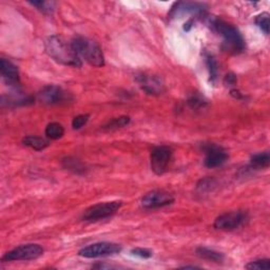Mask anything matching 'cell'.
Returning a JSON list of instances; mask_svg holds the SVG:
<instances>
[{
    "label": "cell",
    "mask_w": 270,
    "mask_h": 270,
    "mask_svg": "<svg viewBox=\"0 0 270 270\" xmlns=\"http://www.w3.org/2000/svg\"><path fill=\"white\" fill-rule=\"evenodd\" d=\"M174 202V197L163 190H154L141 198V206L145 209H157L169 206Z\"/></svg>",
    "instance_id": "7c38bea8"
},
{
    "label": "cell",
    "mask_w": 270,
    "mask_h": 270,
    "mask_svg": "<svg viewBox=\"0 0 270 270\" xmlns=\"http://www.w3.org/2000/svg\"><path fill=\"white\" fill-rule=\"evenodd\" d=\"M121 251H122L121 245L110 242H100L87 246V247L79 250L78 255L83 258L94 259L114 256L117 255V253H120Z\"/></svg>",
    "instance_id": "8992f818"
},
{
    "label": "cell",
    "mask_w": 270,
    "mask_h": 270,
    "mask_svg": "<svg viewBox=\"0 0 270 270\" xmlns=\"http://www.w3.org/2000/svg\"><path fill=\"white\" fill-rule=\"evenodd\" d=\"M248 221V214L244 211L226 212L214 222V228L219 230H234L242 227Z\"/></svg>",
    "instance_id": "9c48e42d"
},
{
    "label": "cell",
    "mask_w": 270,
    "mask_h": 270,
    "mask_svg": "<svg viewBox=\"0 0 270 270\" xmlns=\"http://www.w3.org/2000/svg\"><path fill=\"white\" fill-rule=\"evenodd\" d=\"M34 102V98L32 96H28V95H23L21 92H13L12 94H9L7 96L3 95L1 97V104L2 106L7 107H18V106H28Z\"/></svg>",
    "instance_id": "9a60e30c"
},
{
    "label": "cell",
    "mask_w": 270,
    "mask_h": 270,
    "mask_svg": "<svg viewBox=\"0 0 270 270\" xmlns=\"http://www.w3.org/2000/svg\"><path fill=\"white\" fill-rule=\"evenodd\" d=\"M206 158H205V166L207 168H217L224 165L228 160V154L226 151L217 145L210 144L205 147Z\"/></svg>",
    "instance_id": "4fadbf2b"
},
{
    "label": "cell",
    "mask_w": 270,
    "mask_h": 270,
    "mask_svg": "<svg viewBox=\"0 0 270 270\" xmlns=\"http://www.w3.org/2000/svg\"><path fill=\"white\" fill-rule=\"evenodd\" d=\"M22 142L25 146H28L32 149H34L36 151H42L45 149L46 147H49L50 141L44 138V137H39V136H34V135H30V136H26L22 139Z\"/></svg>",
    "instance_id": "e0dca14e"
},
{
    "label": "cell",
    "mask_w": 270,
    "mask_h": 270,
    "mask_svg": "<svg viewBox=\"0 0 270 270\" xmlns=\"http://www.w3.org/2000/svg\"><path fill=\"white\" fill-rule=\"evenodd\" d=\"M230 93H231V95H232V96H234L235 98H239V99H241L243 96H242V94H241V92L239 91V90H235V89H233V90H231V92H230Z\"/></svg>",
    "instance_id": "4dcf8cb0"
},
{
    "label": "cell",
    "mask_w": 270,
    "mask_h": 270,
    "mask_svg": "<svg viewBox=\"0 0 270 270\" xmlns=\"http://www.w3.org/2000/svg\"><path fill=\"white\" fill-rule=\"evenodd\" d=\"M122 207V202L114 201V202H106L91 206L90 208L87 209L84 214L83 219L88 222L100 221L107 218L112 217L120 208Z\"/></svg>",
    "instance_id": "277c9868"
},
{
    "label": "cell",
    "mask_w": 270,
    "mask_h": 270,
    "mask_svg": "<svg viewBox=\"0 0 270 270\" xmlns=\"http://www.w3.org/2000/svg\"><path fill=\"white\" fill-rule=\"evenodd\" d=\"M131 253L133 256H136L142 259H149L152 257V251L146 248H134L131 250Z\"/></svg>",
    "instance_id": "f1b7e54d"
},
{
    "label": "cell",
    "mask_w": 270,
    "mask_h": 270,
    "mask_svg": "<svg viewBox=\"0 0 270 270\" xmlns=\"http://www.w3.org/2000/svg\"><path fill=\"white\" fill-rule=\"evenodd\" d=\"M45 49L46 54L60 65L74 68H79L83 65L82 58L78 56L72 44L68 43L59 35L47 37L45 43Z\"/></svg>",
    "instance_id": "6da1fadb"
},
{
    "label": "cell",
    "mask_w": 270,
    "mask_h": 270,
    "mask_svg": "<svg viewBox=\"0 0 270 270\" xmlns=\"http://www.w3.org/2000/svg\"><path fill=\"white\" fill-rule=\"evenodd\" d=\"M247 269H269L270 264H269V260L263 259V260H257L250 262L249 264L245 266Z\"/></svg>",
    "instance_id": "4316f807"
},
{
    "label": "cell",
    "mask_w": 270,
    "mask_h": 270,
    "mask_svg": "<svg viewBox=\"0 0 270 270\" xmlns=\"http://www.w3.org/2000/svg\"><path fill=\"white\" fill-rule=\"evenodd\" d=\"M207 12V5L200 2H177L171 7L170 18H181L184 16H204Z\"/></svg>",
    "instance_id": "30bf717a"
},
{
    "label": "cell",
    "mask_w": 270,
    "mask_h": 270,
    "mask_svg": "<svg viewBox=\"0 0 270 270\" xmlns=\"http://www.w3.org/2000/svg\"><path fill=\"white\" fill-rule=\"evenodd\" d=\"M65 134V129L58 123H51L46 126L45 135L49 139H59Z\"/></svg>",
    "instance_id": "ffe728a7"
},
{
    "label": "cell",
    "mask_w": 270,
    "mask_h": 270,
    "mask_svg": "<svg viewBox=\"0 0 270 270\" xmlns=\"http://www.w3.org/2000/svg\"><path fill=\"white\" fill-rule=\"evenodd\" d=\"M89 117H90V115H88V114H82V115H78V116L74 117V118H73V121H72V127H73V129H74V130L82 129L83 127H84L87 123H88Z\"/></svg>",
    "instance_id": "83f0119b"
},
{
    "label": "cell",
    "mask_w": 270,
    "mask_h": 270,
    "mask_svg": "<svg viewBox=\"0 0 270 270\" xmlns=\"http://www.w3.org/2000/svg\"><path fill=\"white\" fill-rule=\"evenodd\" d=\"M236 76L234 74H227L225 79H224V84L226 86H234L236 84Z\"/></svg>",
    "instance_id": "f546056e"
},
{
    "label": "cell",
    "mask_w": 270,
    "mask_h": 270,
    "mask_svg": "<svg viewBox=\"0 0 270 270\" xmlns=\"http://www.w3.org/2000/svg\"><path fill=\"white\" fill-rule=\"evenodd\" d=\"M130 123L129 116H120L113 118L112 121H110L106 126H104L105 130H116L118 128H123V127L127 126Z\"/></svg>",
    "instance_id": "44dd1931"
},
{
    "label": "cell",
    "mask_w": 270,
    "mask_h": 270,
    "mask_svg": "<svg viewBox=\"0 0 270 270\" xmlns=\"http://www.w3.org/2000/svg\"><path fill=\"white\" fill-rule=\"evenodd\" d=\"M188 105L191 109L198 110L207 106V100L200 94H192L188 99Z\"/></svg>",
    "instance_id": "7402d4cb"
},
{
    "label": "cell",
    "mask_w": 270,
    "mask_h": 270,
    "mask_svg": "<svg viewBox=\"0 0 270 270\" xmlns=\"http://www.w3.org/2000/svg\"><path fill=\"white\" fill-rule=\"evenodd\" d=\"M216 186H217V180L212 178H207L200 180V182L197 184V190L201 193H206V192L212 191V190L216 188Z\"/></svg>",
    "instance_id": "603a6c76"
},
{
    "label": "cell",
    "mask_w": 270,
    "mask_h": 270,
    "mask_svg": "<svg viewBox=\"0 0 270 270\" xmlns=\"http://www.w3.org/2000/svg\"><path fill=\"white\" fill-rule=\"evenodd\" d=\"M139 88L149 95H161L165 92V84L156 75L141 73L135 77Z\"/></svg>",
    "instance_id": "8fae6325"
},
{
    "label": "cell",
    "mask_w": 270,
    "mask_h": 270,
    "mask_svg": "<svg viewBox=\"0 0 270 270\" xmlns=\"http://www.w3.org/2000/svg\"><path fill=\"white\" fill-rule=\"evenodd\" d=\"M63 165H65L68 170L73 171L75 173H79L81 171H84V167L81 164V162L77 160H72V158H67V160L63 161Z\"/></svg>",
    "instance_id": "484cf974"
},
{
    "label": "cell",
    "mask_w": 270,
    "mask_h": 270,
    "mask_svg": "<svg viewBox=\"0 0 270 270\" xmlns=\"http://www.w3.org/2000/svg\"><path fill=\"white\" fill-rule=\"evenodd\" d=\"M205 59H206V65H207L208 71H209L210 83L216 84L218 76H219L218 61L216 58H214L213 55L210 53H205Z\"/></svg>",
    "instance_id": "d6986e66"
},
{
    "label": "cell",
    "mask_w": 270,
    "mask_h": 270,
    "mask_svg": "<svg viewBox=\"0 0 270 270\" xmlns=\"http://www.w3.org/2000/svg\"><path fill=\"white\" fill-rule=\"evenodd\" d=\"M210 26L223 37V45L227 51L239 54L245 50V39L241 32L231 23L219 18H212L210 19Z\"/></svg>",
    "instance_id": "7a4b0ae2"
},
{
    "label": "cell",
    "mask_w": 270,
    "mask_h": 270,
    "mask_svg": "<svg viewBox=\"0 0 270 270\" xmlns=\"http://www.w3.org/2000/svg\"><path fill=\"white\" fill-rule=\"evenodd\" d=\"M269 17H270L269 14L265 12V13H262V14L258 15L256 17V20H255L256 25L262 31H263L266 35L269 34V27H270L269 26Z\"/></svg>",
    "instance_id": "cb8c5ba5"
},
{
    "label": "cell",
    "mask_w": 270,
    "mask_h": 270,
    "mask_svg": "<svg viewBox=\"0 0 270 270\" xmlns=\"http://www.w3.org/2000/svg\"><path fill=\"white\" fill-rule=\"evenodd\" d=\"M30 3L44 14H52L55 9V4H56L53 1H31Z\"/></svg>",
    "instance_id": "d4e9b609"
},
{
    "label": "cell",
    "mask_w": 270,
    "mask_h": 270,
    "mask_svg": "<svg viewBox=\"0 0 270 270\" xmlns=\"http://www.w3.org/2000/svg\"><path fill=\"white\" fill-rule=\"evenodd\" d=\"M173 151L168 146H158L155 147L152 152H151L150 161H151V169L157 174L162 176L164 174L172 161Z\"/></svg>",
    "instance_id": "52a82bcc"
},
{
    "label": "cell",
    "mask_w": 270,
    "mask_h": 270,
    "mask_svg": "<svg viewBox=\"0 0 270 270\" xmlns=\"http://www.w3.org/2000/svg\"><path fill=\"white\" fill-rule=\"evenodd\" d=\"M0 72H1V76L7 85L13 87V88H17L20 77L18 68L14 63L1 58V60H0Z\"/></svg>",
    "instance_id": "5bb4252c"
},
{
    "label": "cell",
    "mask_w": 270,
    "mask_h": 270,
    "mask_svg": "<svg viewBox=\"0 0 270 270\" xmlns=\"http://www.w3.org/2000/svg\"><path fill=\"white\" fill-rule=\"evenodd\" d=\"M270 165V154L269 152H263V153H259L255 154L251 157L250 161V166L253 169H264L268 168Z\"/></svg>",
    "instance_id": "ac0fdd59"
},
{
    "label": "cell",
    "mask_w": 270,
    "mask_h": 270,
    "mask_svg": "<svg viewBox=\"0 0 270 270\" xmlns=\"http://www.w3.org/2000/svg\"><path fill=\"white\" fill-rule=\"evenodd\" d=\"M38 99L45 105L55 106L66 104L71 99V95L58 86L49 85L38 93Z\"/></svg>",
    "instance_id": "ba28073f"
},
{
    "label": "cell",
    "mask_w": 270,
    "mask_h": 270,
    "mask_svg": "<svg viewBox=\"0 0 270 270\" xmlns=\"http://www.w3.org/2000/svg\"><path fill=\"white\" fill-rule=\"evenodd\" d=\"M196 256L200 257L201 259L214 262V263H223V261L225 259L223 253L207 248V247L196 248Z\"/></svg>",
    "instance_id": "2e32d148"
},
{
    "label": "cell",
    "mask_w": 270,
    "mask_h": 270,
    "mask_svg": "<svg viewBox=\"0 0 270 270\" xmlns=\"http://www.w3.org/2000/svg\"><path fill=\"white\" fill-rule=\"evenodd\" d=\"M71 44H72L78 56L90 63L91 66L97 68L105 66L104 54H102L101 47L96 42L84 36H76L72 39Z\"/></svg>",
    "instance_id": "3957f363"
},
{
    "label": "cell",
    "mask_w": 270,
    "mask_h": 270,
    "mask_svg": "<svg viewBox=\"0 0 270 270\" xmlns=\"http://www.w3.org/2000/svg\"><path fill=\"white\" fill-rule=\"evenodd\" d=\"M44 255V248L38 244H26L18 246L13 250L6 252L2 257L3 262L31 261L36 260Z\"/></svg>",
    "instance_id": "5b68a950"
}]
</instances>
